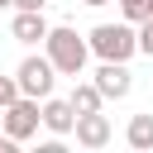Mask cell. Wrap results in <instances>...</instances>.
Returning <instances> with one entry per match:
<instances>
[{
  "label": "cell",
  "mask_w": 153,
  "mask_h": 153,
  "mask_svg": "<svg viewBox=\"0 0 153 153\" xmlns=\"http://www.w3.org/2000/svg\"><path fill=\"white\" fill-rule=\"evenodd\" d=\"M81 5H91V10H100V5H110V0H81Z\"/></svg>",
  "instance_id": "16"
},
{
  "label": "cell",
  "mask_w": 153,
  "mask_h": 153,
  "mask_svg": "<svg viewBox=\"0 0 153 153\" xmlns=\"http://www.w3.org/2000/svg\"><path fill=\"white\" fill-rule=\"evenodd\" d=\"M91 81L105 91V100H124V96L134 91V72H129V62H100Z\"/></svg>",
  "instance_id": "6"
},
{
  "label": "cell",
  "mask_w": 153,
  "mask_h": 153,
  "mask_svg": "<svg viewBox=\"0 0 153 153\" xmlns=\"http://www.w3.org/2000/svg\"><path fill=\"white\" fill-rule=\"evenodd\" d=\"M0 10H14V0H0Z\"/></svg>",
  "instance_id": "17"
},
{
  "label": "cell",
  "mask_w": 153,
  "mask_h": 153,
  "mask_svg": "<svg viewBox=\"0 0 153 153\" xmlns=\"http://www.w3.org/2000/svg\"><path fill=\"white\" fill-rule=\"evenodd\" d=\"M72 139H76L81 148H105V143L115 139V129H110V120H105L100 110H91V115H76V129H72Z\"/></svg>",
  "instance_id": "8"
},
{
  "label": "cell",
  "mask_w": 153,
  "mask_h": 153,
  "mask_svg": "<svg viewBox=\"0 0 153 153\" xmlns=\"http://www.w3.org/2000/svg\"><path fill=\"white\" fill-rule=\"evenodd\" d=\"M43 53L53 57V67L62 72V76H81L86 72V57H91V38L86 33H76L72 24H53L48 29V38H43Z\"/></svg>",
  "instance_id": "1"
},
{
  "label": "cell",
  "mask_w": 153,
  "mask_h": 153,
  "mask_svg": "<svg viewBox=\"0 0 153 153\" xmlns=\"http://www.w3.org/2000/svg\"><path fill=\"white\" fill-rule=\"evenodd\" d=\"M91 53L100 57V62H129L134 53H139V24H96L91 33Z\"/></svg>",
  "instance_id": "2"
},
{
  "label": "cell",
  "mask_w": 153,
  "mask_h": 153,
  "mask_svg": "<svg viewBox=\"0 0 153 153\" xmlns=\"http://www.w3.org/2000/svg\"><path fill=\"white\" fill-rule=\"evenodd\" d=\"M120 10H124V19H129V24H143V19L153 14V5H148V0H120Z\"/></svg>",
  "instance_id": "11"
},
{
  "label": "cell",
  "mask_w": 153,
  "mask_h": 153,
  "mask_svg": "<svg viewBox=\"0 0 153 153\" xmlns=\"http://www.w3.org/2000/svg\"><path fill=\"white\" fill-rule=\"evenodd\" d=\"M67 100L76 105V115H91V110H100V105H105V91H100L96 81H76Z\"/></svg>",
  "instance_id": "10"
},
{
  "label": "cell",
  "mask_w": 153,
  "mask_h": 153,
  "mask_svg": "<svg viewBox=\"0 0 153 153\" xmlns=\"http://www.w3.org/2000/svg\"><path fill=\"white\" fill-rule=\"evenodd\" d=\"M139 53H143V57H153V14L139 24Z\"/></svg>",
  "instance_id": "13"
},
{
  "label": "cell",
  "mask_w": 153,
  "mask_h": 153,
  "mask_svg": "<svg viewBox=\"0 0 153 153\" xmlns=\"http://www.w3.org/2000/svg\"><path fill=\"white\" fill-rule=\"evenodd\" d=\"M14 76H19V91H24V96H33V100H48L62 72L53 67V57H48V53H29V57L14 67Z\"/></svg>",
  "instance_id": "4"
},
{
  "label": "cell",
  "mask_w": 153,
  "mask_h": 153,
  "mask_svg": "<svg viewBox=\"0 0 153 153\" xmlns=\"http://www.w3.org/2000/svg\"><path fill=\"white\" fill-rule=\"evenodd\" d=\"M24 91H19V76H0V110L10 105V100H19Z\"/></svg>",
  "instance_id": "12"
},
{
  "label": "cell",
  "mask_w": 153,
  "mask_h": 153,
  "mask_svg": "<svg viewBox=\"0 0 153 153\" xmlns=\"http://www.w3.org/2000/svg\"><path fill=\"white\" fill-rule=\"evenodd\" d=\"M43 129H48L53 139H72V129H76V105L48 96V100H43Z\"/></svg>",
  "instance_id": "7"
},
{
  "label": "cell",
  "mask_w": 153,
  "mask_h": 153,
  "mask_svg": "<svg viewBox=\"0 0 153 153\" xmlns=\"http://www.w3.org/2000/svg\"><path fill=\"white\" fill-rule=\"evenodd\" d=\"M0 129H5L14 143H29V139H38V129H43V100H33V96H19V100H10V105L0 110Z\"/></svg>",
  "instance_id": "3"
},
{
  "label": "cell",
  "mask_w": 153,
  "mask_h": 153,
  "mask_svg": "<svg viewBox=\"0 0 153 153\" xmlns=\"http://www.w3.org/2000/svg\"><path fill=\"white\" fill-rule=\"evenodd\" d=\"M124 143L139 148V153H153V115H134L124 124Z\"/></svg>",
  "instance_id": "9"
},
{
  "label": "cell",
  "mask_w": 153,
  "mask_h": 153,
  "mask_svg": "<svg viewBox=\"0 0 153 153\" xmlns=\"http://www.w3.org/2000/svg\"><path fill=\"white\" fill-rule=\"evenodd\" d=\"M48 19H43V10H14V19H10V38L14 43H24V48H38L43 38H48Z\"/></svg>",
  "instance_id": "5"
},
{
  "label": "cell",
  "mask_w": 153,
  "mask_h": 153,
  "mask_svg": "<svg viewBox=\"0 0 153 153\" xmlns=\"http://www.w3.org/2000/svg\"><path fill=\"white\" fill-rule=\"evenodd\" d=\"M48 0H14V10H43Z\"/></svg>",
  "instance_id": "14"
},
{
  "label": "cell",
  "mask_w": 153,
  "mask_h": 153,
  "mask_svg": "<svg viewBox=\"0 0 153 153\" xmlns=\"http://www.w3.org/2000/svg\"><path fill=\"white\" fill-rule=\"evenodd\" d=\"M10 148H19V143H14V139H10L5 129H0V153H10Z\"/></svg>",
  "instance_id": "15"
},
{
  "label": "cell",
  "mask_w": 153,
  "mask_h": 153,
  "mask_svg": "<svg viewBox=\"0 0 153 153\" xmlns=\"http://www.w3.org/2000/svg\"><path fill=\"white\" fill-rule=\"evenodd\" d=\"M148 5H153V0H148Z\"/></svg>",
  "instance_id": "18"
}]
</instances>
